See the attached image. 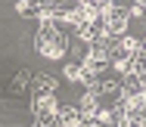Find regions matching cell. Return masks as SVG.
Listing matches in <instances>:
<instances>
[{
    "label": "cell",
    "mask_w": 146,
    "mask_h": 127,
    "mask_svg": "<svg viewBox=\"0 0 146 127\" xmlns=\"http://www.w3.org/2000/svg\"><path fill=\"white\" fill-rule=\"evenodd\" d=\"M56 78H50V74H37L34 78V93H31V109H34V115L37 118H53L59 112L56 105Z\"/></svg>",
    "instance_id": "cell-1"
},
{
    "label": "cell",
    "mask_w": 146,
    "mask_h": 127,
    "mask_svg": "<svg viewBox=\"0 0 146 127\" xmlns=\"http://www.w3.org/2000/svg\"><path fill=\"white\" fill-rule=\"evenodd\" d=\"M34 47H37V53L44 59H62L68 53V40H65V34L59 31L53 22H40V31L34 37Z\"/></svg>",
    "instance_id": "cell-2"
},
{
    "label": "cell",
    "mask_w": 146,
    "mask_h": 127,
    "mask_svg": "<svg viewBox=\"0 0 146 127\" xmlns=\"http://www.w3.org/2000/svg\"><path fill=\"white\" fill-rule=\"evenodd\" d=\"M140 53V40L137 37H112V47H109V65H115L118 71L124 74L127 68H131V62H134V56Z\"/></svg>",
    "instance_id": "cell-3"
},
{
    "label": "cell",
    "mask_w": 146,
    "mask_h": 127,
    "mask_svg": "<svg viewBox=\"0 0 146 127\" xmlns=\"http://www.w3.org/2000/svg\"><path fill=\"white\" fill-rule=\"evenodd\" d=\"M100 22H103V28L109 37H121V34L127 31V22H131V9L127 6H106L103 9V16H100Z\"/></svg>",
    "instance_id": "cell-4"
},
{
    "label": "cell",
    "mask_w": 146,
    "mask_h": 127,
    "mask_svg": "<svg viewBox=\"0 0 146 127\" xmlns=\"http://www.w3.org/2000/svg\"><path fill=\"white\" fill-rule=\"evenodd\" d=\"M115 99H121V96H115ZM121 102H124V112H127L131 127H146V90H140L134 96H124Z\"/></svg>",
    "instance_id": "cell-5"
},
{
    "label": "cell",
    "mask_w": 146,
    "mask_h": 127,
    "mask_svg": "<svg viewBox=\"0 0 146 127\" xmlns=\"http://www.w3.org/2000/svg\"><path fill=\"white\" fill-rule=\"evenodd\" d=\"M93 127H131L127 112H124V102H121V99H115V105H112V109H103V112L96 115Z\"/></svg>",
    "instance_id": "cell-6"
},
{
    "label": "cell",
    "mask_w": 146,
    "mask_h": 127,
    "mask_svg": "<svg viewBox=\"0 0 146 127\" xmlns=\"http://www.w3.org/2000/svg\"><path fill=\"white\" fill-rule=\"evenodd\" d=\"M75 34H78V40H84V43H93V40L109 37L106 28H103V22H100V16H96V19H84V22H78V25H75Z\"/></svg>",
    "instance_id": "cell-7"
},
{
    "label": "cell",
    "mask_w": 146,
    "mask_h": 127,
    "mask_svg": "<svg viewBox=\"0 0 146 127\" xmlns=\"http://www.w3.org/2000/svg\"><path fill=\"white\" fill-rule=\"evenodd\" d=\"M78 112L84 115V124H93L96 115L103 112V93L100 90H87L84 99H81V105H78Z\"/></svg>",
    "instance_id": "cell-8"
},
{
    "label": "cell",
    "mask_w": 146,
    "mask_h": 127,
    "mask_svg": "<svg viewBox=\"0 0 146 127\" xmlns=\"http://www.w3.org/2000/svg\"><path fill=\"white\" fill-rule=\"evenodd\" d=\"M56 118H59V127H84V115L78 112V105H62Z\"/></svg>",
    "instance_id": "cell-9"
},
{
    "label": "cell",
    "mask_w": 146,
    "mask_h": 127,
    "mask_svg": "<svg viewBox=\"0 0 146 127\" xmlns=\"http://www.w3.org/2000/svg\"><path fill=\"white\" fill-rule=\"evenodd\" d=\"M19 16H28V19H40L44 9H47V0H19L16 3Z\"/></svg>",
    "instance_id": "cell-10"
},
{
    "label": "cell",
    "mask_w": 146,
    "mask_h": 127,
    "mask_svg": "<svg viewBox=\"0 0 146 127\" xmlns=\"http://www.w3.org/2000/svg\"><path fill=\"white\" fill-rule=\"evenodd\" d=\"M34 127H59V118H56V115H53V118H37Z\"/></svg>",
    "instance_id": "cell-11"
},
{
    "label": "cell",
    "mask_w": 146,
    "mask_h": 127,
    "mask_svg": "<svg viewBox=\"0 0 146 127\" xmlns=\"http://www.w3.org/2000/svg\"><path fill=\"white\" fill-rule=\"evenodd\" d=\"M28 84V71H19V78H16V84H13V90H22Z\"/></svg>",
    "instance_id": "cell-12"
},
{
    "label": "cell",
    "mask_w": 146,
    "mask_h": 127,
    "mask_svg": "<svg viewBox=\"0 0 146 127\" xmlns=\"http://www.w3.org/2000/svg\"><path fill=\"white\" fill-rule=\"evenodd\" d=\"M65 78H68V81H78V62L65 65Z\"/></svg>",
    "instance_id": "cell-13"
},
{
    "label": "cell",
    "mask_w": 146,
    "mask_h": 127,
    "mask_svg": "<svg viewBox=\"0 0 146 127\" xmlns=\"http://www.w3.org/2000/svg\"><path fill=\"white\" fill-rule=\"evenodd\" d=\"M146 13V0H134V6H131V16H140Z\"/></svg>",
    "instance_id": "cell-14"
},
{
    "label": "cell",
    "mask_w": 146,
    "mask_h": 127,
    "mask_svg": "<svg viewBox=\"0 0 146 127\" xmlns=\"http://www.w3.org/2000/svg\"><path fill=\"white\" fill-rule=\"evenodd\" d=\"M47 6H65V0H47Z\"/></svg>",
    "instance_id": "cell-15"
}]
</instances>
